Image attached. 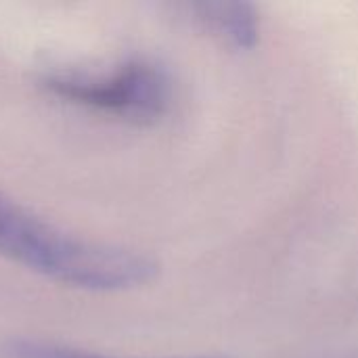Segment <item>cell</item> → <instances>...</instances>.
Instances as JSON below:
<instances>
[{
	"instance_id": "4",
	"label": "cell",
	"mask_w": 358,
	"mask_h": 358,
	"mask_svg": "<svg viewBox=\"0 0 358 358\" xmlns=\"http://www.w3.org/2000/svg\"><path fill=\"white\" fill-rule=\"evenodd\" d=\"M0 358H113L40 338H8L0 344ZM216 358V357H197Z\"/></svg>"
},
{
	"instance_id": "3",
	"label": "cell",
	"mask_w": 358,
	"mask_h": 358,
	"mask_svg": "<svg viewBox=\"0 0 358 358\" xmlns=\"http://www.w3.org/2000/svg\"><path fill=\"white\" fill-rule=\"evenodd\" d=\"M191 10L216 36L237 48H252L260 36V21L252 4L243 2H203Z\"/></svg>"
},
{
	"instance_id": "2",
	"label": "cell",
	"mask_w": 358,
	"mask_h": 358,
	"mask_svg": "<svg viewBox=\"0 0 358 358\" xmlns=\"http://www.w3.org/2000/svg\"><path fill=\"white\" fill-rule=\"evenodd\" d=\"M40 86L63 103L134 126L162 122L174 96L170 76L147 59H130L99 73L52 71Z\"/></svg>"
},
{
	"instance_id": "1",
	"label": "cell",
	"mask_w": 358,
	"mask_h": 358,
	"mask_svg": "<svg viewBox=\"0 0 358 358\" xmlns=\"http://www.w3.org/2000/svg\"><path fill=\"white\" fill-rule=\"evenodd\" d=\"M0 256L63 287L94 294L149 285L159 264L136 250L73 237L0 193Z\"/></svg>"
}]
</instances>
